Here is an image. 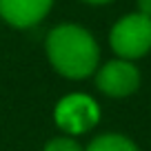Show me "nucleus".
Returning <instances> with one entry per match:
<instances>
[{"instance_id": "nucleus-6", "label": "nucleus", "mask_w": 151, "mask_h": 151, "mask_svg": "<svg viewBox=\"0 0 151 151\" xmlns=\"http://www.w3.org/2000/svg\"><path fill=\"white\" fill-rule=\"evenodd\" d=\"M85 151H140V149H138V145L129 136L109 131V133L96 136L93 140L85 147Z\"/></svg>"}, {"instance_id": "nucleus-7", "label": "nucleus", "mask_w": 151, "mask_h": 151, "mask_svg": "<svg viewBox=\"0 0 151 151\" xmlns=\"http://www.w3.org/2000/svg\"><path fill=\"white\" fill-rule=\"evenodd\" d=\"M42 151H85V147L78 142V138L60 133V136L49 138V140L45 142Z\"/></svg>"}, {"instance_id": "nucleus-3", "label": "nucleus", "mask_w": 151, "mask_h": 151, "mask_svg": "<svg viewBox=\"0 0 151 151\" xmlns=\"http://www.w3.org/2000/svg\"><path fill=\"white\" fill-rule=\"evenodd\" d=\"M100 104L82 91H71L62 96L53 107V122L65 136H85L100 122Z\"/></svg>"}, {"instance_id": "nucleus-8", "label": "nucleus", "mask_w": 151, "mask_h": 151, "mask_svg": "<svg viewBox=\"0 0 151 151\" xmlns=\"http://www.w3.org/2000/svg\"><path fill=\"white\" fill-rule=\"evenodd\" d=\"M136 11L145 16H151V0H136Z\"/></svg>"}, {"instance_id": "nucleus-9", "label": "nucleus", "mask_w": 151, "mask_h": 151, "mask_svg": "<svg viewBox=\"0 0 151 151\" xmlns=\"http://www.w3.org/2000/svg\"><path fill=\"white\" fill-rule=\"evenodd\" d=\"M85 5H91V7H104V5H111L113 0H80Z\"/></svg>"}, {"instance_id": "nucleus-2", "label": "nucleus", "mask_w": 151, "mask_h": 151, "mask_svg": "<svg viewBox=\"0 0 151 151\" xmlns=\"http://www.w3.org/2000/svg\"><path fill=\"white\" fill-rule=\"evenodd\" d=\"M109 47L116 58L131 62L151 53V16L140 11L120 16L109 29Z\"/></svg>"}, {"instance_id": "nucleus-5", "label": "nucleus", "mask_w": 151, "mask_h": 151, "mask_svg": "<svg viewBox=\"0 0 151 151\" xmlns=\"http://www.w3.org/2000/svg\"><path fill=\"white\" fill-rule=\"evenodd\" d=\"M56 0H0V20L11 29L27 31L51 14Z\"/></svg>"}, {"instance_id": "nucleus-1", "label": "nucleus", "mask_w": 151, "mask_h": 151, "mask_svg": "<svg viewBox=\"0 0 151 151\" xmlns=\"http://www.w3.org/2000/svg\"><path fill=\"white\" fill-rule=\"evenodd\" d=\"M45 56L58 76L85 80L100 67V45L85 24L58 22L45 38Z\"/></svg>"}, {"instance_id": "nucleus-4", "label": "nucleus", "mask_w": 151, "mask_h": 151, "mask_svg": "<svg viewBox=\"0 0 151 151\" xmlns=\"http://www.w3.org/2000/svg\"><path fill=\"white\" fill-rule=\"evenodd\" d=\"M96 89L107 98H129L140 89L142 76L136 62L122 60V58H113L107 60L96 69L93 73Z\"/></svg>"}]
</instances>
